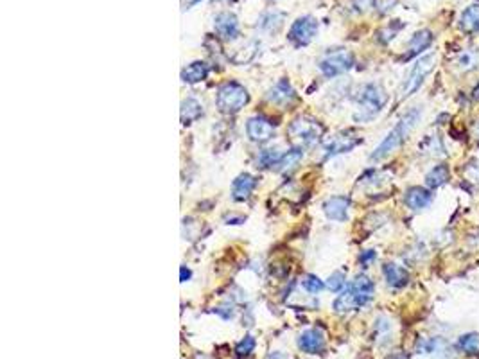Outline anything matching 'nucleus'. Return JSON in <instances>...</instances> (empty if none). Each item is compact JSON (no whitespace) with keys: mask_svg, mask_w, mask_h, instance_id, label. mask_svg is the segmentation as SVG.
<instances>
[{"mask_svg":"<svg viewBox=\"0 0 479 359\" xmlns=\"http://www.w3.org/2000/svg\"><path fill=\"white\" fill-rule=\"evenodd\" d=\"M210 67L205 62H192L191 65H187L182 71V80L185 83H200L209 75Z\"/></svg>","mask_w":479,"mask_h":359,"instance_id":"6ab92c4d","label":"nucleus"},{"mask_svg":"<svg viewBox=\"0 0 479 359\" xmlns=\"http://www.w3.org/2000/svg\"><path fill=\"white\" fill-rule=\"evenodd\" d=\"M302 288L306 289L307 293H311V295H316V293L323 291L325 284H323V280H319L316 275H307L306 279L302 280Z\"/></svg>","mask_w":479,"mask_h":359,"instance_id":"c85d7f7f","label":"nucleus"},{"mask_svg":"<svg viewBox=\"0 0 479 359\" xmlns=\"http://www.w3.org/2000/svg\"><path fill=\"white\" fill-rule=\"evenodd\" d=\"M348 210H350V200L346 196H332L325 200L323 212L330 221L343 223L348 219Z\"/></svg>","mask_w":479,"mask_h":359,"instance_id":"f8f14e48","label":"nucleus"},{"mask_svg":"<svg viewBox=\"0 0 479 359\" xmlns=\"http://www.w3.org/2000/svg\"><path fill=\"white\" fill-rule=\"evenodd\" d=\"M382 273H384V279H386V282L391 288H404L408 284L409 273L395 262H388L386 266L382 268Z\"/></svg>","mask_w":479,"mask_h":359,"instance_id":"a211bd4d","label":"nucleus"},{"mask_svg":"<svg viewBox=\"0 0 479 359\" xmlns=\"http://www.w3.org/2000/svg\"><path fill=\"white\" fill-rule=\"evenodd\" d=\"M458 349L469 356L479 354V334H463V336L458 340Z\"/></svg>","mask_w":479,"mask_h":359,"instance_id":"b1692460","label":"nucleus"},{"mask_svg":"<svg viewBox=\"0 0 479 359\" xmlns=\"http://www.w3.org/2000/svg\"><path fill=\"white\" fill-rule=\"evenodd\" d=\"M386 102L388 95L381 84H364L359 92V98H357V113L354 116V119L357 122H368L373 117H377V113H381L382 108L386 107Z\"/></svg>","mask_w":479,"mask_h":359,"instance_id":"7ed1b4c3","label":"nucleus"},{"mask_svg":"<svg viewBox=\"0 0 479 359\" xmlns=\"http://www.w3.org/2000/svg\"><path fill=\"white\" fill-rule=\"evenodd\" d=\"M458 26L465 35H476L479 33V4H472L465 8L460 15Z\"/></svg>","mask_w":479,"mask_h":359,"instance_id":"dca6fc26","label":"nucleus"},{"mask_svg":"<svg viewBox=\"0 0 479 359\" xmlns=\"http://www.w3.org/2000/svg\"><path fill=\"white\" fill-rule=\"evenodd\" d=\"M248 101V90L236 81H228V83L221 84V89L218 90V98H216V104L223 113H236L241 108L246 107Z\"/></svg>","mask_w":479,"mask_h":359,"instance_id":"20e7f679","label":"nucleus"},{"mask_svg":"<svg viewBox=\"0 0 479 359\" xmlns=\"http://www.w3.org/2000/svg\"><path fill=\"white\" fill-rule=\"evenodd\" d=\"M345 286H346V277L345 273H341V271H336V273H332V275L328 277L327 288L332 293H341L343 289H345Z\"/></svg>","mask_w":479,"mask_h":359,"instance_id":"cd10ccee","label":"nucleus"},{"mask_svg":"<svg viewBox=\"0 0 479 359\" xmlns=\"http://www.w3.org/2000/svg\"><path fill=\"white\" fill-rule=\"evenodd\" d=\"M435 63H436L435 54L422 56V58H418L417 62H415V65H413L411 71H409L408 77H406V81H404L402 89H400V99L409 98V95H413V93L420 89L422 84H424V81H426L427 75H429L431 72H433V68H435Z\"/></svg>","mask_w":479,"mask_h":359,"instance_id":"39448f33","label":"nucleus"},{"mask_svg":"<svg viewBox=\"0 0 479 359\" xmlns=\"http://www.w3.org/2000/svg\"><path fill=\"white\" fill-rule=\"evenodd\" d=\"M361 144V138L355 137V135H348V134H341L336 135L328 140L327 144L323 146L325 151V158H330V156L341 155V153H348L354 147H357Z\"/></svg>","mask_w":479,"mask_h":359,"instance_id":"9b49d317","label":"nucleus"},{"mask_svg":"<svg viewBox=\"0 0 479 359\" xmlns=\"http://www.w3.org/2000/svg\"><path fill=\"white\" fill-rule=\"evenodd\" d=\"M270 359H273V356H270ZM275 359H280V356L276 354V356H275Z\"/></svg>","mask_w":479,"mask_h":359,"instance_id":"2f4dec72","label":"nucleus"},{"mask_svg":"<svg viewBox=\"0 0 479 359\" xmlns=\"http://www.w3.org/2000/svg\"><path fill=\"white\" fill-rule=\"evenodd\" d=\"M302 158H303V149H300V147H294V149L288 151L285 155H282V158H280L276 169H279L280 173L291 171V169H294L298 164H300V160Z\"/></svg>","mask_w":479,"mask_h":359,"instance_id":"5701e85b","label":"nucleus"},{"mask_svg":"<svg viewBox=\"0 0 479 359\" xmlns=\"http://www.w3.org/2000/svg\"><path fill=\"white\" fill-rule=\"evenodd\" d=\"M280 158H282V153H279L276 149H266V151H262L261 155H259L257 162L262 165V167H276Z\"/></svg>","mask_w":479,"mask_h":359,"instance_id":"393cba45","label":"nucleus"},{"mask_svg":"<svg viewBox=\"0 0 479 359\" xmlns=\"http://www.w3.org/2000/svg\"><path fill=\"white\" fill-rule=\"evenodd\" d=\"M298 349L306 354H321L325 351V334L319 329H307L298 336Z\"/></svg>","mask_w":479,"mask_h":359,"instance_id":"9d476101","label":"nucleus"},{"mask_svg":"<svg viewBox=\"0 0 479 359\" xmlns=\"http://www.w3.org/2000/svg\"><path fill=\"white\" fill-rule=\"evenodd\" d=\"M354 54L350 50L339 49L325 54L323 58L319 59L318 68L325 77H336V75H341L350 71L354 67Z\"/></svg>","mask_w":479,"mask_h":359,"instance_id":"423d86ee","label":"nucleus"},{"mask_svg":"<svg viewBox=\"0 0 479 359\" xmlns=\"http://www.w3.org/2000/svg\"><path fill=\"white\" fill-rule=\"evenodd\" d=\"M203 116V104H201L198 99L189 98L182 102V120L183 125H189V122H194L200 117Z\"/></svg>","mask_w":479,"mask_h":359,"instance_id":"412c9836","label":"nucleus"},{"mask_svg":"<svg viewBox=\"0 0 479 359\" xmlns=\"http://www.w3.org/2000/svg\"><path fill=\"white\" fill-rule=\"evenodd\" d=\"M289 135L302 144H314L321 134H323V126L319 125L318 120L307 119V117H300V119L293 120L289 126Z\"/></svg>","mask_w":479,"mask_h":359,"instance_id":"6e6552de","label":"nucleus"},{"mask_svg":"<svg viewBox=\"0 0 479 359\" xmlns=\"http://www.w3.org/2000/svg\"><path fill=\"white\" fill-rule=\"evenodd\" d=\"M294 99V90L289 84L288 80H280L279 83L270 90L267 93V101L275 102V104H289Z\"/></svg>","mask_w":479,"mask_h":359,"instance_id":"f3484780","label":"nucleus"},{"mask_svg":"<svg viewBox=\"0 0 479 359\" xmlns=\"http://www.w3.org/2000/svg\"><path fill=\"white\" fill-rule=\"evenodd\" d=\"M404 201L411 210H422L426 209L427 205H431L433 194H431L429 189H424V187H411L404 196Z\"/></svg>","mask_w":479,"mask_h":359,"instance_id":"4468645a","label":"nucleus"},{"mask_svg":"<svg viewBox=\"0 0 479 359\" xmlns=\"http://www.w3.org/2000/svg\"><path fill=\"white\" fill-rule=\"evenodd\" d=\"M373 293H375V286H373L372 279L366 275H357L334 300V311L339 315H345L350 311L361 309L372 300Z\"/></svg>","mask_w":479,"mask_h":359,"instance_id":"f257e3e1","label":"nucleus"},{"mask_svg":"<svg viewBox=\"0 0 479 359\" xmlns=\"http://www.w3.org/2000/svg\"><path fill=\"white\" fill-rule=\"evenodd\" d=\"M214 29L225 40H236L237 36H239L237 17L234 13H228V11L216 15V18H214Z\"/></svg>","mask_w":479,"mask_h":359,"instance_id":"ddd939ff","label":"nucleus"},{"mask_svg":"<svg viewBox=\"0 0 479 359\" xmlns=\"http://www.w3.org/2000/svg\"><path fill=\"white\" fill-rule=\"evenodd\" d=\"M185 277H187V279H189V277H191V271L185 270V266H183L182 268V282H185Z\"/></svg>","mask_w":479,"mask_h":359,"instance_id":"7c9ffc66","label":"nucleus"},{"mask_svg":"<svg viewBox=\"0 0 479 359\" xmlns=\"http://www.w3.org/2000/svg\"><path fill=\"white\" fill-rule=\"evenodd\" d=\"M449 174L451 173H449V167L445 164L435 165V167L427 173L426 185L429 187V189H438V187H442L444 183H447Z\"/></svg>","mask_w":479,"mask_h":359,"instance_id":"4be33fe9","label":"nucleus"},{"mask_svg":"<svg viewBox=\"0 0 479 359\" xmlns=\"http://www.w3.org/2000/svg\"><path fill=\"white\" fill-rule=\"evenodd\" d=\"M255 347H257L255 338L248 334V336H244L243 340H241V342L236 345V354L239 356V358H248V356L255 351Z\"/></svg>","mask_w":479,"mask_h":359,"instance_id":"a878e982","label":"nucleus"},{"mask_svg":"<svg viewBox=\"0 0 479 359\" xmlns=\"http://www.w3.org/2000/svg\"><path fill=\"white\" fill-rule=\"evenodd\" d=\"M246 134L253 142H267L275 135V126L271 125V120H267L266 117H250L248 122H246Z\"/></svg>","mask_w":479,"mask_h":359,"instance_id":"1a4fd4ad","label":"nucleus"},{"mask_svg":"<svg viewBox=\"0 0 479 359\" xmlns=\"http://www.w3.org/2000/svg\"><path fill=\"white\" fill-rule=\"evenodd\" d=\"M373 259H375V252H373V250H366V252H363V255H361V262H363V264H368Z\"/></svg>","mask_w":479,"mask_h":359,"instance_id":"c756f323","label":"nucleus"},{"mask_svg":"<svg viewBox=\"0 0 479 359\" xmlns=\"http://www.w3.org/2000/svg\"><path fill=\"white\" fill-rule=\"evenodd\" d=\"M255 187H257V180H255L252 174H239V176L234 180V183H232V196H234V200L243 201L246 200V198H250V194H252Z\"/></svg>","mask_w":479,"mask_h":359,"instance_id":"2eb2a0df","label":"nucleus"},{"mask_svg":"<svg viewBox=\"0 0 479 359\" xmlns=\"http://www.w3.org/2000/svg\"><path fill=\"white\" fill-rule=\"evenodd\" d=\"M316 33H318V20L314 17L306 15V17H300L294 20L288 33V38L297 47H302V45L311 44L314 40Z\"/></svg>","mask_w":479,"mask_h":359,"instance_id":"0eeeda50","label":"nucleus"},{"mask_svg":"<svg viewBox=\"0 0 479 359\" xmlns=\"http://www.w3.org/2000/svg\"><path fill=\"white\" fill-rule=\"evenodd\" d=\"M420 116L422 110H418V108L409 110L408 113L397 122L395 128L391 129L390 134L384 137V140L375 147V151L370 155V160H372V162H379V160L388 158L393 151L399 149L404 144V140L408 138V135L413 131V128L417 126V122L420 120Z\"/></svg>","mask_w":479,"mask_h":359,"instance_id":"f03ea898","label":"nucleus"},{"mask_svg":"<svg viewBox=\"0 0 479 359\" xmlns=\"http://www.w3.org/2000/svg\"><path fill=\"white\" fill-rule=\"evenodd\" d=\"M431 44H433V33L427 31V29H422V31L415 33L411 40H409L408 56H406V58L417 56L422 50H426Z\"/></svg>","mask_w":479,"mask_h":359,"instance_id":"aec40b11","label":"nucleus"},{"mask_svg":"<svg viewBox=\"0 0 479 359\" xmlns=\"http://www.w3.org/2000/svg\"><path fill=\"white\" fill-rule=\"evenodd\" d=\"M458 65L462 71H472L478 65V54L472 53V50H463L458 58Z\"/></svg>","mask_w":479,"mask_h":359,"instance_id":"bb28decb","label":"nucleus"}]
</instances>
